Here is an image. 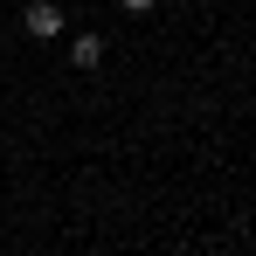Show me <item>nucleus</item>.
<instances>
[{
	"label": "nucleus",
	"mask_w": 256,
	"mask_h": 256,
	"mask_svg": "<svg viewBox=\"0 0 256 256\" xmlns=\"http://www.w3.org/2000/svg\"><path fill=\"white\" fill-rule=\"evenodd\" d=\"M70 62H76V70H97V62H104V35H76V42H70Z\"/></svg>",
	"instance_id": "nucleus-2"
},
{
	"label": "nucleus",
	"mask_w": 256,
	"mask_h": 256,
	"mask_svg": "<svg viewBox=\"0 0 256 256\" xmlns=\"http://www.w3.org/2000/svg\"><path fill=\"white\" fill-rule=\"evenodd\" d=\"M118 7H132V14H138V7H152V0H118Z\"/></svg>",
	"instance_id": "nucleus-3"
},
{
	"label": "nucleus",
	"mask_w": 256,
	"mask_h": 256,
	"mask_svg": "<svg viewBox=\"0 0 256 256\" xmlns=\"http://www.w3.org/2000/svg\"><path fill=\"white\" fill-rule=\"evenodd\" d=\"M21 28H28L35 42L62 35V7H56V0H28V7H21Z\"/></svg>",
	"instance_id": "nucleus-1"
}]
</instances>
